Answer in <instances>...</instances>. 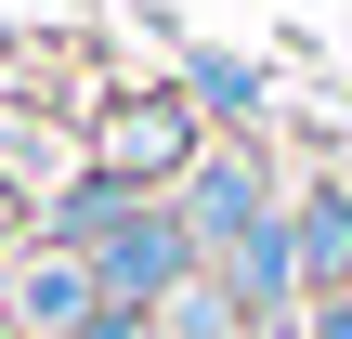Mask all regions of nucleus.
<instances>
[{
	"label": "nucleus",
	"mask_w": 352,
	"mask_h": 339,
	"mask_svg": "<svg viewBox=\"0 0 352 339\" xmlns=\"http://www.w3.org/2000/svg\"><path fill=\"white\" fill-rule=\"evenodd\" d=\"M157 339H248V300H235L222 274H183V287L157 300Z\"/></svg>",
	"instance_id": "nucleus-4"
},
{
	"label": "nucleus",
	"mask_w": 352,
	"mask_h": 339,
	"mask_svg": "<svg viewBox=\"0 0 352 339\" xmlns=\"http://www.w3.org/2000/svg\"><path fill=\"white\" fill-rule=\"evenodd\" d=\"M183 144H196L183 105H118V131H104V183H144V170H170Z\"/></svg>",
	"instance_id": "nucleus-2"
},
{
	"label": "nucleus",
	"mask_w": 352,
	"mask_h": 339,
	"mask_svg": "<svg viewBox=\"0 0 352 339\" xmlns=\"http://www.w3.org/2000/svg\"><path fill=\"white\" fill-rule=\"evenodd\" d=\"M327 339H352V314H327Z\"/></svg>",
	"instance_id": "nucleus-6"
},
{
	"label": "nucleus",
	"mask_w": 352,
	"mask_h": 339,
	"mask_svg": "<svg viewBox=\"0 0 352 339\" xmlns=\"http://www.w3.org/2000/svg\"><path fill=\"white\" fill-rule=\"evenodd\" d=\"M183 235H261V170L248 157H209L196 170V222Z\"/></svg>",
	"instance_id": "nucleus-3"
},
{
	"label": "nucleus",
	"mask_w": 352,
	"mask_h": 339,
	"mask_svg": "<svg viewBox=\"0 0 352 339\" xmlns=\"http://www.w3.org/2000/svg\"><path fill=\"white\" fill-rule=\"evenodd\" d=\"M0 300H13V327H26V339H78L91 314H104V274H91L78 248H26V261L0 274Z\"/></svg>",
	"instance_id": "nucleus-1"
},
{
	"label": "nucleus",
	"mask_w": 352,
	"mask_h": 339,
	"mask_svg": "<svg viewBox=\"0 0 352 339\" xmlns=\"http://www.w3.org/2000/svg\"><path fill=\"white\" fill-rule=\"evenodd\" d=\"M0 235H13V196H0Z\"/></svg>",
	"instance_id": "nucleus-7"
},
{
	"label": "nucleus",
	"mask_w": 352,
	"mask_h": 339,
	"mask_svg": "<svg viewBox=\"0 0 352 339\" xmlns=\"http://www.w3.org/2000/svg\"><path fill=\"white\" fill-rule=\"evenodd\" d=\"M78 339H131V314H91V327H78Z\"/></svg>",
	"instance_id": "nucleus-5"
}]
</instances>
